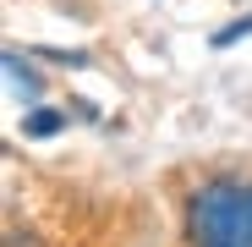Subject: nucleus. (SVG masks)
I'll return each instance as SVG.
<instances>
[{
    "label": "nucleus",
    "mask_w": 252,
    "mask_h": 247,
    "mask_svg": "<svg viewBox=\"0 0 252 247\" xmlns=\"http://www.w3.org/2000/svg\"><path fill=\"white\" fill-rule=\"evenodd\" d=\"M187 247H252V181H197L187 192Z\"/></svg>",
    "instance_id": "f257e3e1"
},
{
    "label": "nucleus",
    "mask_w": 252,
    "mask_h": 247,
    "mask_svg": "<svg viewBox=\"0 0 252 247\" xmlns=\"http://www.w3.org/2000/svg\"><path fill=\"white\" fill-rule=\"evenodd\" d=\"M22 132H28V138H55V132H61V115H55V110H33V115L22 121Z\"/></svg>",
    "instance_id": "f03ea898"
},
{
    "label": "nucleus",
    "mask_w": 252,
    "mask_h": 247,
    "mask_svg": "<svg viewBox=\"0 0 252 247\" xmlns=\"http://www.w3.org/2000/svg\"><path fill=\"white\" fill-rule=\"evenodd\" d=\"M247 33H252V17H241V22H230V28H220V33H214V44H220V50H230L236 38H247Z\"/></svg>",
    "instance_id": "7ed1b4c3"
}]
</instances>
